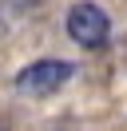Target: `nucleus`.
<instances>
[{
	"mask_svg": "<svg viewBox=\"0 0 127 131\" xmlns=\"http://www.w3.org/2000/svg\"><path fill=\"white\" fill-rule=\"evenodd\" d=\"M76 75V64L71 60H32L28 68H20L16 72V91L20 95H52V91H60L64 83Z\"/></svg>",
	"mask_w": 127,
	"mask_h": 131,
	"instance_id": "obj_1",
	"label": "nucleus"
},
{
	"mask_svg": "<svg viewBox=\"0 0 127 131\" xmlns=\"http://www.w3.org/2000/svg\"><path fill=\"white\" fill-rule=\"evenodd\" d=\"M68 36L79 44V48H99V44H107V36H111V16L99 8V4L83 0V4H76V8L68 12Z\"/></svg>",
	"mask_w": 127,
	"mask_h": 131,
	"instance_id": "obj_2",
	"label": "nucleus"
}]
</instances>
